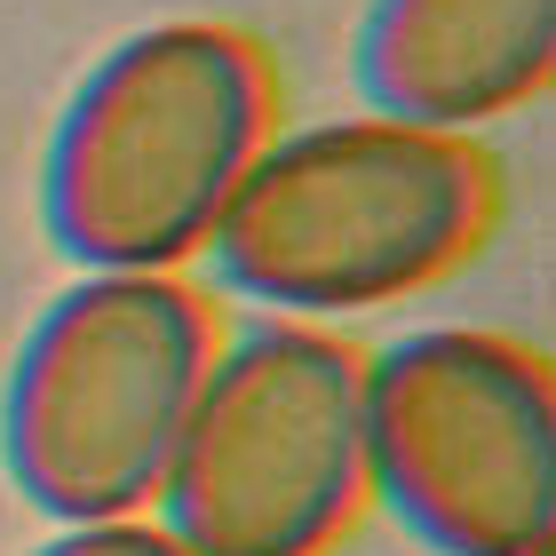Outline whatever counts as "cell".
Instances as JSON below:
<instances>
[{
  "label": "cell",
  "mask_w": 556,
  "mask_h": 556,
  "mask_svg": "<svg viewBox=\"0 0 556 556\" xmlns=\"http://www.w3.org/2000/svg\"><path fill=\"white\" fill-rule=\"evenodd\" d=\"M24 556H191L160 517H104V525H56Z\"/></svg>",
  "instance_id": "cell-7"
},
{
  "label": "cell",
  "mask_w": 556,
  "mask_h": 556,
  "mask_svg": "<svg viewBox=\"0 0 556 556\" xmlns=\"http://www.w3.org/2000/svg\"><path fill=\"white\" fill-rule=\"evenodd\" d=\"M151 501L191 556H326L366 501V358L302 318L215 334Z\"/></svg>",
  "instance_id": "cell-4"
},
{
  "label": "cell",
  "mask_w": 556,
  "mask_h": 556,
  "mask_svg": "<svg viewBox=\"0 0 556 556\" xmlns=\"http://www.w3.org/2000/svg\"><path fill=\"white\" fill-rule=\"evenodd\" d=\"M366 501L429 556H556L548 366L485 326H421L374 350Z\"/></svg>",
  "instance_id": "cell-5"
},
{
  "label": "cell",
  "mask_w": 556,
  "mask_h": 556,
  "mask_svg": "<svg viewBox=\"0 0 556 556\" xmlns=\"http://www.w3.org/2000/svg\"><path fill=\"white\" fill-rule=\"evenodd\" d=\"M556 80V0H374L350 88L374 119L477 136Z\"/></svg>",
  "instance_id": "cell-6"
},
{
  "label": "cell",
  "mask_w": 556,
  "mask_h": 556,
  "mask_svg": "<svg viewBox=\"0 0 556 556\" xmlns=\"http://www.w3.org/2000/svg\"><path fill=\"white\" fill-rule=\"evenodd\" d=\"M270 136L263 48L231 24H143L64 96L40 223L80 270H175Z\"/></svg>",
  "instance_id": "cell-2"
},
{
  "label": "cell",
  "mask_w": 556,
  "mask_h": 556,
  "mask_svg": "<svg viewBox=\"0 0 556 556\" xmlns=\"http://www.w3.org/2000/svg\"><path fill=\"white\" fill-rule=\"evenodd\" d=\"M215 318L175 270H80L16 342L0 462L48 525L151 509L207 374Z\"/></svg>",
  "instance_id": "cell-3"
},
{
  "label": "cell",
  "mask_w": 556,
  "mask_h": 556,
  "mask_svg": "<svg viewBox=\"0 0 556 556\" xmlns=\"http://www.w3.org/2000/svg\"><path fill=\"white\" fill-rule=\"evenodd\" d=\"M493 215V167L469 136L350 112L263 136L207 231V270L263 318L382 311L469 255Z\"/></svg>",
  "instance_id": "cell-1"
}]
</instances>
